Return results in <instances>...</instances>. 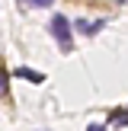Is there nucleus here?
Masks as SVG:
<instances>
[{
	"mask_svg": "<svg viewBox=\"0 0 128 131\" xmlns=\"http://www.w3.org/2000/svg\"><path fill=\"white\" fill-rule=\"evenodd\" d=\"M109 122H112V125L128 128V109H125V112H112V115H109Z\"/></svg>",
	"mask_w": 128,
	"mask_h": 131,
	"instance_id": "39448f33",
	"label": "nucleus"
},
{
	"mask_svg": "<svg viewBox=\"0 0 128 131\" xmlns=\"http://www.w3.org/2000/svg\"><path fill=\"white\" fill-rule=\"evenodd\" d=\"M29 3H32V6H51L55 0H29Z\"/></svg>",
	"mask_w": 128,
	"mask_h": 131,
	"instance_id": "423d86ee",
	"label": "nucleus"
},
{
	"mask_svg": "<svg viewBox=\"0 0 128 131\" xmlns=\"http://www.w3.org/2000/svg\"><path fill=\"white\" fill-rule=\"evenodd\" d=\"M102 26H106V19H93V23H90V19H77V23H74V29L80 32V35H96Z\"/></svg>",
	"mask_w": 128,
	"mask_h": 131,
	"instance_id": "f03ea898",
	"label": "nucleus"
},
{
	"mask_svg": "<svg viewBox=\"0 0 128 131\" xmlns=\"http://www.w3.org/2000/svg\"><path fill=\"white\" fill-rule=\"evenodd\" d=\"M6 93H10V70L0 67V99H6Z\"/></svg>",
	"mask_w": 128,
	"mask_h": 131,
	"instance_id": "20e7f679",
	"label": "nucleus"
},
{
	"mask_svg": "<svg viewBox=\"0 0 128 131\" xmlns=\"http://www.w3.org/2000/svg\"><path fill=\"white\" fill-rule=\"evenodd\" d=\"M51 35H55V42H58V48L67 54V51H74V23H67L64 16H55L51 19Z\"/></svg>",
	"mask_w": 128,
	"mask_h": 131,
	"instance_id": "f257e3e1",
	"label": "nucleus"
},
{
	"mask_svg": "<svg viewBox=\"0 0 128 131\" xmlns=\"http://www.w3.org/2000/svg\"><path fill=\"white\" fill-rule=\"evenodd\" d=\"M10 77H23L26 83H42V80H45V74H42V70H32V67H16Z\"/></svg>",
	"mask_w": 128,
	"mask_h": 131,
	"instance_id": "7ed1b4c3",
	"label": "nucleus"
}]
</instances>
